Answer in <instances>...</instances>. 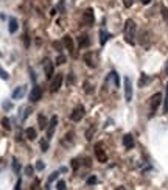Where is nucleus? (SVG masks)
Here are the masks:
<instances>
[{"instance_id": "9", "label": "nucleus", "mask_w": 168, "mask_h": 190, "mask_svg": "<svg viewBox=\"0 0 168 190\" xmlns=\"http://www.w3.org/2000/svg\"><path fill=\"white\" fill-rule=\"evenodd\" d=\"M62 44L65 45V48L75 56L76 55V50H75V44H73V39H72V36H64V39H62Z\"/></svg>"}, {"instance_id": "41", "label": "nucleus", "mask_w": 168, "mask_h": 190, "mask_svg": "<svg viewBox=\"0 0 168 190\" xmlns=\"http://www.w3.org/2000/svg\"><path fill=\"white\" fill-rule=\"evenodd\" d=\"M162 16L168 20V9H167V8H162Z\"/></svg>"}, {"instance_id": "20", "label": "nucleus", "mask_w": 168, "mask_h": 190, "mask_svg": "<svg viewBox=\"0 0 168 190\" xmlns=\"http://www.w3.org/2000/svg\"><path fill=\"white\" fill-rule=\"evenodd\" d=\"M151 81V78L148 76V75H145V73H142L140 75V81H139V87H143L145 84H148Z\"/></svg>"}, {"instance_id": "2", "label": "nucleus", "mask_w": 168, "mask_h": 190, "mask_svg": "<svg viewBox=\"0 0 168 190\" xmlns=\"http://www.w3.org/2000/svg\"><path fill=\"white\" fill-rule=\"evenodd\" d=\"M161 101H162V95H161V94H154V95L150 98V117H153V115L156 114V111H157Z\"/></svg>"}, {"instance_id": "35", "label": "nucleus", "mask_w": 168, "mask_h": 190, "mask_svg": "<svg viewBox=\"0 0 168 190\" xmlns=\"http://www.w3.org/2000/svg\"><path fill=\"white\" fill-rule=\"evenodd\" d=\"M31 190H39V179H34V183L31 184Z\"/></svg>"}, {"instance_id": "36", "label": "nucleus", "mask_w": 168, "mask_h": 190, "mask_svg": "<svg viewBox=\"0 0 168 190\" xmlns=\"http://www.w3.org/2000/svg\"><path fill=\"white\" fill-rule=\"evenodd\" d=\"M55 179H58V172H55V173H51V175H50L48 183H51V181H55Z\"/></svg>"}, {"instance_id": "40", "label": "nucleus", "mask_w": 168, "mask_h": 190, "mask_svg": "<svg viewBox=\"0 0 168 190\" xmlns=\"http://www.w3.org/2000/svg\"><path fill=\"white\" fill-rule=\"evenodd\" d=\"M36 168H37V170H44V162H42V161H37Z\"/></svg>"}, {"instance_id": "5", "label": "nucleus", "mask_w": 168, "mask_h": 190, "mask_svg": "<svg viewBox=\"0 0 168 190\" xmlns=\"http://www.w3.org/2000/svg\"><path fill=\"white\" fill-rule=\"evenodd\" d=\"M84 62H86V66L87 67H90V69H95L97 67V55L95 53H92V51H87V53H84Z\"/></svg>"}, {"instance_id": "11", "label": "nucleus", "mask_w": 168, "mask_h": 190, "mask_svg": "<svg viewBox=\"0 0 168 190\" xmlns=\"http://www.w3.org/2000/svg\"><path fill=\"white\" fill-rule=\"evenodd\" d=\"M41 97H42V89H41L39 86H34V87L31 89V94H30V101L36 103V101L41 100Z\"/></svg>"}, {"instance_id": "6", "label": "nucleus", "mask_w": 168, "mask_h": 190, "mask_svg": "<svg viewBox=\"0 0 168 190\" xmlns=\"http://www.w3.org/2000/svg\"><path fill=\"white\" fill-rule=\"evenodd\" d=\"M125 98L128 103L132 100V81L129 76H125Z\"/></svg>"}, {"instance_id": "47", "label": "nucleus", "mask_w": 168, "mask_h": 190, "mask_svg": "<svg viewBox=\"0 0 168 190\" xmlns=\"http://www.w3.org/2000/svg\"><path fill=\"white\" fill-rule=\"evenodd\" d=\"M140 2H142V3H143V5H148V3H150V2H151V0H140Z\"/></svg>"}, {"instance_id": "38", "label": "nucleus", "mask_w": 168, "mask_h": 190, "mask_svg": "<svg viewBox=\"0 0 168 190\" xmlns=\"http://www.w3.org/2000/svg\"><path fill=\"white\" fill-rule=\"evenodd\" d=\"M92 134H94V126H92V128H90V129L87 131V134H86V137H87V140H90V139H92Z\"/></svg>"}, {"instance_id": "42", "label": "nucleus", "mask_w": 168, "mask_h": 190, "mask_svg": "<svg viewBox=\"0 0 168 190\" xmlns=\"http://www.w3.org/2000/svg\"><path fill=\"white\" fill-rule=\"evenodd\" d=\"M3 108H5V109H11V108H12V105H11V103H8V101H5V103H3Z\"/></svg>"}, {"instance_id": "18", "label": "nucleus", "mask_w": 168, "mask_h": 190, "mask_svg": "<svg viewBox=\"0 0 168 190\" xmlns=\"http://www.w3.org/2000/svg\"><path fill=\"white\" fill-rule=\"evenodd\" d=\"M25 136H26V139H30V140H34V139L37 137V133H36V129H34V128H26V131H25Z\"/></svg>"}, {"instance_id": "1", "label": "nucleus", "mask_w": 168, "mask_h": 190, "mask_svg": "<svg viewBox=\"0 0 168 190\" xmlns=\"http://www.w3.org/2000/svg\"><path fill=\"white\" fill-rule=\"evenodd\" d=\"M123 34H125V41L129 45L136 44V22L132 19H128L125 22V28H123Z\"/></svg>"}, {"instance_id": "19", "label": "nucleus", "mask_w": 168, "mask_h": 190, "mask_svg": "<svg viewBox=\"0 0 168 190\" xmlns=\"http://www.w3.org/2000/svg\"><path fill=\"white\" fill-rule=\"evenodd\" d=\"M17 20L14 19V17H11L9 19V25H8V30H9V33H16L17 31Z\"/></svg>"}, {"instance_id": "12", "label": "nucleus", "mask_w": 168, "mask_h": 190, "mask_svg": "<svg viewBox=\"0 0 168 190\" xmlns=\"http://www.w3.org/2000/svg\"><path fill=\"white\" fill-rule=\"evenodd\" d=\"M25 92H26V87H25V86H19V87L14 89V92H12V98H14V100H20V98L25 95Z\"/></svg>"}, {"instance_id": "34", "label": "nucleus", "mask_w": 168, "mask_h": 190, "mask_svg": "<svg viewBox=\"0 0 168 190\" xmlns=\"http://www.w3.org/2000/svg\"><path fill=\"white\" fill-rule=\"evenodd\" d=\"M12 168H14L16 173H19V162H17L16 159H12Z\"/></svg>"}, {"instance_id": "7", "label": "nucleus", "mask_w": 168, "mask_h": 190, "mask_svg": "<svg viewBox=\"0 0 168 190\" xmlns=\"http://www.w3.org/2000/svg\"><path fill=\"white\" fill-rule=\"evenodd\" d=\"M95 154H97V161H98V162H101V164L108 162V154L104 153L101 144H97V145H95Z\"/></svg>"}, {"instance_id": "30", "label": "nucleus", "mask_w": 168, "mask_h": 190, "mask_svg": "<svg viewBox=\"0 0 168 190\" xmlns=\"http://www.w3.org/2000/svg\"><path fill=\"white\" fill-rule=\"evenodd\" d=\"M0 78H2V80H8V78H9L8 72H6V70H3L2 67H0Z\"/></svg>"}, {"instance_id": "46", "label": "nucleus", "mask_w": 168, "mask_h": 190, "mask_svg": "<svg viewBox=\"0 0 168 190\" xmlns=\"http://www.w3.org/2000/svg\"><path fill=\"white\" fill-rule=\"evenodd\" d=\"M164 72H165V75H168V61H167V64H165V70Z\"/></svg>"}, {"instance_id": "29", "label": "nucleus", "mask_w": 168, "mask_h": 190, "mask_svg": "<svg viewBox=\"0 0 168 190\" xmlns=\"http://www.w3.org/2000/svg\"><path fill=\"white\" fill-rule=\"evenodd\" d=\"M89 186H94V184H97L98 183V179H97V176H90V178H87V181H86Z\"/></svg>"}, {"instance_id": "31", "label": "nucleus", "mask_w": 168, "mask_h": 190, "mask_svg": "<svg viewBox=\"0 0 168 190\" xmlns=\"http://www.w3.org/2000/svg\"><path fill=\"white\" fill-rule=\"evenodd\" d=\"M33 172H34V168H33L31 165H28V167L25 168V175H26V176H33Z\"/></svg>"}, {"instance_id": "8", "label": "nucleus", "mask_w": 168, "mask_h": 190, "mask_svg": "<svg viewBox=\"0 0 168 190\" xmlns=\"http://www.w3.org/2000/svg\"><path fill=\"white\" fill-rule=\"evenodd\" d=\"M83 20H84V23L89 25V27L95 23V16H94V9H92V8H87V9L83 12Z\"/></svg>"}, {"instance_id": "24", "label": "nucleus", "mask_w": 168, "mask_h": 190, "mask_svg": "<svg viewBox=\"0 0 168 190\" xmlns=\"http://www.w3.org/2000/svg\"><path fill=\"white\" fill-rule=\"evenodd\" d=\"M48 150V139H42L41 140V151H47Z\"/></svg>"}, {"instance_id": "3", "label": "nucleus", "mask_w": 168, "mask_h": 190, "mask_svg": "<svg viewBox=\"0 0 168 190\" xmlns=\"http://www.w3.org/2000/svg\"><path fill=\"white\" fill-rule=\"evenodd\" d=\"M62 81H64V75H62V73L55 75V76L51 78V83H50V92H51V94L58 92L59 87L62 86Z\"/></svg>"}, {"instance_id": "25", "label": "nucleus", "mask_w": 168, "mask_h": 190, "mask_svg": "<svg viewBox=\"0 0 168 190\" xmlns=\"http://www.w3.org/2000/svg\"><path fill=\"white\" fill-rule=\"evenodd\" d=\"M56 64H58V66H61V64H65V56H64L62 53H59V55L56 56Z\"/></svg>"}, {"instance_id": "44", "label": "nucleus", "mask_w": 168, "mask_h": 190, "mask_svg": "<svg viewBox=\"0 0 168 190\" xmlns=\"http://www.w3.org/2000/svg\"><path fill=\"white\" fill-rule=\"evenodd\" d=\"M53 47H55V48H61V44H58V42H53Z\"/></svg>"}, {"instance_id": "21", "label": "nucleus", "mask_w": 168, "mask_h": 190, "mask_svg": "<svg viewBox=\"0 0 168 190\" xmlns=\"http://www.w3.org/2000/svg\"><path fill=\"white\" fill-rule=\"evenodd\" d=\"M72 137H73V133H67V134H65V137H64V140H62V145L69 147V145L72 144V140H73Z\"/></svg>"}, {"instance_id": "13", "label": "nucleus", "mask_w": 168, "mask_h": 190, "mask_svg": "<svg viewBox=\"0 0 168 190\" xmlns=\"http://www.w3.org/2000/svg\"><path fill=\"white\" fill-rule=\"evenodd\" d=\"M44 70H45V76H47V78H53V62H51L50 59H45Z\"/></svg>"}, {"instance_id": "22", "label": "nucleus", "mask_w": 168, "mask_h": 190, "mask_svg": "<svg viewBox=\"0 0 168 190\" xmlns=\"http://www.w3.org/2000/svg\"><path fill=\"white\" fill-rule=\"evenodd\" d=\"M2 126H3L6 131H9V129H11V122H9V119H8V117H3V119H2Z\"/></svg>"}, {"instance_id": "10", "label": "nucleus", "mask_w": 168, "mask_h": 190, "mask_svg": "<svg viewBox=\"0 0 168 190\" xmlns=\"http://www.w3.org/2000/svg\"><path fill=\"white\" fill-rule=\"evenodd\" d=\"M56 125H58V117L53 115V117L50 119V122H48V126H47V139H50V137L53 136V133H55V129H56Z\"/></svg>"}, {"instance_id": "4", "label": "nucleus", "mask_w": 168, "mask_h": 190, "mask_svg": "<svg viewBox=\"0 0 168 190\" xmlns=\"http://www.w3.org/2000/svg\"><path fill=\"white\" fill-rule=\"evenodd\" d=\"M84 114H86V109H84V106H76L73 111H72V114H70V119H72V122H79L83 117H84Z\"/></svg>"}, {"instance_id": "27", "label": "nucleus", "mask_w": 168, "mask_h": 190, "mask_svg": "<svg viewBox=\"0 0 168 190\" xmlns=\"http://www.w3.org/2000/svg\"><path fill=\"white\" fill-rule=\"evenodd\" d=\"M111 76H112V80H114V83H115V87H118L120 83H118V75H117V72H111Z\"/></svg>"}, {"instance_id": "43", "label": "nucleus", "mask_w": 168, "mask_h": 190, "mask_svg": "<svg viewBox=\"0 0 168 190\" xmlns=\"http://www.w3.org/2000/svg\"><path fill=\"white\" fill-rule=\"evenodd\" d=\"M20 186H22V181H20V179H17V183H16V189H14V190H20Z\"/></svg>"}, {"instance_id": "26", "label": "nucleus", "mask_w": 168, "mask_h": 190, "mask_svg": "<svg viewBox=\"0 0 168 190\" xmlns=\"http://www.w3.org/2000/svg\"><path fill=\"white\" fill-rule=\"evenodd\" d=\"M56 190H65V181L59 179V181L56 183Z\"/></svg>"}, {"instance_id": "23", "label": "nucleus", "mask_w": 168, "mask_h": 190, "mask_svg": "<svg viewBox=\"0 0 168 190\" xmlns=\"http://www.w3.org/2000/svg\"><path fill=\"white\" fill-rule=\"evenodd\" d=\"M164 112H168V83H167V89H165V100H164Z\"/></svg>"}, {"instance_id": "39", "label": "nucleus", "mask_w": 168, "mask_h": 190, "mask_svg": "<svg viewBox=\"0 0 168 190\" xmlns=\"http://www.w3.org/2000/svg\"><path fill=\"white\" fill-rule=\"evenodd\" d=\"M132 3H134V0H123V5H125L126 8H129V6H132Z\"/></svg>"}, {"instance_id": "17", "label": "nucleus", "mask_w": 168, "mask_h": 190, "mask_svg": "<svg viewBox=\"0 0 168 190\" xmlns=\"http://www.w3.org/2000/svg\"><path fill=\"white\" fill-rule=\"evenodd\" d=\"M109 37H111V33H108L106 30H101V31H100V44H101V45H104L106 41H108Z\"/></svg>"}, {"instance_id": "48", "label": "nucleus", "mask_w": 168, "mask_h": 190, "mask_svg": "<svg viewBox=\"0 0 168 190\" xmlns=\"http://www.w3.org/2000/svg\"><path fill=\"white\" fill-rule=\"evenodd\" d=\"M115 190H126V189H125V187H117Z\"/></svg>"}, {"instance_id": "32", "label": "nucleus", "mask_w": 168, "mask_h": 190, "mask_svg": "<svg viewBox=\"0 0 168 190\" xmlns=\"http://www.w3.org/2000/svg\"><path fill=\"white\" fill-rule=\"evenodd\" d=\"M75 83V76H73V73H69V78H67V84L69 86H72Z\"/></svg>"}, {"instance_id": "16", "label": "nucleus", "mask_w": 168, "mask_h": 190, "mask_svg": "<svg viewBox=\"0 0 168 190\" xmlns=\"http://www.w3.org/2000/svg\"><path fill=\"white\" fill-rule=\"evenodd\" d=\"M37 123H39V128H41V129H45V128L48 126L47 117H45L44 114H39V115H37Z\"/></svg>"}, {"instance_id": "37", "label": "nucleus", "mask_w": 168, "mask_h": 190, "mask_svg": "<svg viewBox=\"0 0 168 190\" xmlns=\"http://www.w3.org/2000/svg\"><path fill=\"white\" fill-rule=\"evenodd\" d=\"M23 42H25V47L28 48V47H30V39H28V34H23Z\"/></svg>"}, {"instance_id": "45", "label": "nucleus", "mask_w": 168, "mask_h": 190, "mask_svg": "<svg viewBox=\"0 0 168 190\" xmlns=\"http://www.w3.org/2000/svg\"><path fill=\"white\" fill-rule=\"evenodd\" d=\"M86 165H87V167H90V165H92V164H90V159H89V158H86Z\"/></svg>"}, {"instance_id": "14", "label": "nucleus", "mask_w": 168, "mask_h": 190, "mask_svg": "<svg viewBox=\"0 0 168 190\" xmlns=\"http://www.w3.org/2000/svg\"><path fill=\"white\" fill-rule=\"evenodd\" d=\"M123 145H125L126 150H132V148H134V137H132L131 134H126V136L123 137Z\"/></svg>"}, {"instance_id": "15", "label": "nucleus", "mask_w": 168, "mask_h": 190, "mask_svg": "<svg viewBox=\"0 0 168 190\" xmlns=\"http://www.w3.org/2000/svg\"><path fill=\"white\" fill-rule=\"evenodd\" d=\"M89 44H90V41H89V37H87L86 34H83V36L78 37V47H79V48L89 47Z\"/></svg>"}, {"instance_id": "33", "label": "nucleus", "mask_w": 168, "mask_h": 190, "mask_svg": "<svg viewBox=\"0 0 168 190\" xmlns=\"http://www.w3.org/2000/svg\"><path fill=\"white\" fill-rule=\"evenodd\" d=\"M70 164H72V168H73V170H78V167H79L78 159H72V162H70Z\"/></svg>"}, {"instance_id": "28", "label": "nucleus", "mask_w": 168, "mask_h": 190, "mask_svg": "<svg viewBox=\"0 0 168 190\" xmlns=\"http://www.w3.org/2000/svg\"><path fill=\"white\" fill-rule=\"evenodd\" d=\"M84 89H86V92H87V94H92V92H94V89H92V84H90L89 81H86V83H84Z\"/></svg>"}]
</instances>
